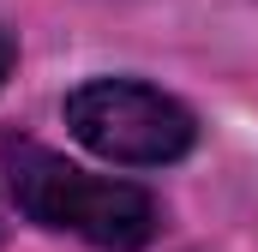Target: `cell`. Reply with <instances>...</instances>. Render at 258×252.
Wrapping results in <instances>:
<instances>
[{"label":"cell","mask_w":258,"mask_h":252,"mask_svg":"<svg viewBox=\"0 0 258 252\" xmlns=\"http://www.w3.org/2000/svg\"><path fill=\"white\" fill-rule=\"evenodd\" d=\"M66 126L84 150L108 156V162H126V168H162L174 156H186L198 138L192 114L150 90V84H132V78H90L66 96Z\"/></svg>","instance_id":"2"},{"label":"cell","mask_w":258,"mask_h":252,"mask_svg":"<svg viewBox=\"0 0 258 252\" xmlns=\"http://www.w3.org/2000/svg\"><path fill=\"white\" fill-rule=\"evenodd\" d=\"M6 168H12L18 210L42 228H66L102 252H138L156 234V204L132 180L84 174L60 156L36 150V144H6Z\"/></svg>","instance_id":"1"},{"label":"cell","mask_w":258,"mask_h":252,"mask_svg":"<svg viewBox=\"0 0 258 252\" xmlns=\"http://www.w3.org/2000/svg\"><path fill=\"white\" fill-rule=\"evenodd\" d=\"M12 60H18V42H12V36H6V30H0V84H6V78H12Z\"/></svg>","instance_id":"3"}]
</instances>
